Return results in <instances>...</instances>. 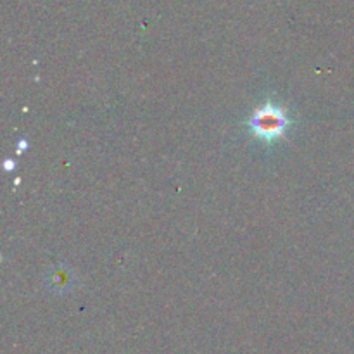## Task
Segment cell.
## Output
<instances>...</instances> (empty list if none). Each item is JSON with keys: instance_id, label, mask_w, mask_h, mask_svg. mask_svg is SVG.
I'll use <instances>...</instances> for the list:
<instances>
[{"instance_id": "obj_4", "label": "cell", "mask_w": 354, "mask_h": 354, "mask_svg": "<svg viewBox=\"0 0 354 354\" xmlns=\"http://www.w3.org/2000/svg\"><path fill=\"white\" fill-rule=\"evenodd\" d=\"M17 147H19V149H17V152H24V149L28 147V142H26V140H21Z\"/></svg>"}, {"instance_id": "obj_1", "label": "cell", "mask_w": 354, "mask_h": 354, "mask_svg": "<svg viewBox=\"0 0 354 354\" xmlns=\"http://www.w3.org/2000/svg\"><path fill=\"white\" fill-rule=\"evenodd\" d=\"M289 124L290 120L286 111L273 102H266L263 106L256 107L251 120H249V128L252 130L254 137L258 140L266 142V144H273V142L280 140L287 131V128H289Z\"/></svg>"}, {"instance_id": "obj_3", "label": "cell", "mask_w": 354, "mask_h": 354, "mask_svg": "<svg viewBox=\"0 0 354 354\" xmlns=\"http://www.w3.org/2000/svg\"><path fill=\"white\" fill-rule=\"evenodd\" d=\"M3 168H6L7 171H12V169L16 168V162H14L12 159H6V162H3Z\"/></svg>"}, {"instance_id": "obj_2", "label": "cell", "mask_w": 354, "mask_h": 354, "mask_svg": "<svg viewBox=\"0 0 354 354\" xmlns=\"http://www.w3.org/2000/svg\"><path fill=\"white\" fill-rule=\"evenodd\" d=\"M47 286L54 292H68V290L75 289L76 286L75 272L64 265L55 266L47 273Z\"/></svg>"}]
</instances>
